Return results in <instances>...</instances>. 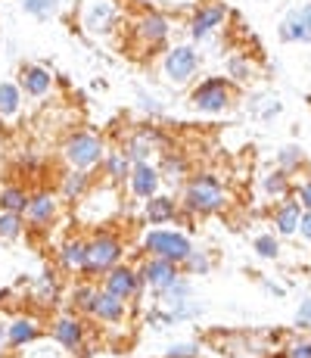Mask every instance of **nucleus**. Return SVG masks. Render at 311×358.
<instances>
[{"label": "nucleus", "mask_w": 311, "mask_h": 358, "mask_svg": "<svg viewBox=\"0 0 311 358\" xmlns=\"http://www.w3.org/2000/svg\"><path fill=\"white\" fill-rule=\"evenodd\" d=\"M197 72V53L190 47H175L165 60V78L171 84H184L190 75Z\"/></svg>", "instance_id": "nucleus-3"}, {"label": "nucleus", "mask_w": 311, "mask_h": 358, "mask_svg": "<svg viewBox=\"0 0 311 358\" xmlns=\"http://www.w3.org/2000/svg\"><path fill=\"white\" fill-rule=\"evenodd\" d=\"M56 339L66 346H78V339H82V327L75 324V321H60L56 324Z\"/></svg>", "instance_id": "nucleus-20"}, {"label": "nucleus", "mask_w": 311, "mask_h": 358, "mask_svg": "<svg viewBox=\"0 0 311 358\" xmlns=\"http://www.w3.org/2000/svg\"><path fill=\"white\" fill-rule=\"evenodd\" d=\"M302 234H305V237H311V215H305V218H302Z\"/></svg>", "instance_id": "nucleus-38"}, {"label": "nucleus", "mask_w": 311, "mask_h": 358, "mask_svg": "<svg viewBox=\"0 0 311 358\" xmlns=\"http://www.w3.org/2000/svg\"><path fill=\"white\" fill-rule=\"evenodd\" d=\"M143 277H147L149 284L169 287L171 281H175V268H171V262H169V259H156V262H149V265H147Z\"/></svg>", "instance_id": "nucleus-11"}, {"label": "nucleus", "mask_w": 311, "mask_h": 358, "mask_svg": "<svg viewBox=\"0 0 311 358\" xmlns=\"http://www.w3.org/2000/svg\"><path fill=\"white\" fill-rule=\"evenodd\" d=\"M53 200H50V196H38V200H32V203H28V215L34 218V222H47L50 215H53Z\"/></svg>", "instance_id": "nucleus-18"}, {"label": "nucleus", "mask_w": 311, "mask_h": 358, "mask_svg": "<svg viewBox=\"0 0 311 358\" xmlns=\"http://www.w3.org/2000/svg\"><path fill=\"white\" fill-rule=\"evenodd\" d=\"M32 337H34V324H32V321H16V324L10 327V343H16V346L28 343Z\"/></svg>", "instance_id": "nucleus-23"}, {"label": "nucleus", "mask_w": 311, "mask_h": 358, "mask_svg": "<svg viewBox=\"0 0 311 358\" xmlns=\"http://www.w3.org/2000/svg\"><path fill=\"white\" fill-rule=\"evenodd\" d=\"M308 321H311V299H305L302 311H299V324H308Z\"/></svg>", "instance_id": "nucleus-35"}, {"label": "nucleus", "mask_w": 311, "mask_h": 358, "mask_svg": "<svg viewBox=\"0 0 311 358\" xmlns=\"http://www.w3.org/2000/svg\"><path fill=\"white\" fill-rule=\"evenodd\" d=\"M66 156H69V163H75L78 169H88V165H94L100 159V141L90 134H75L66 143Z\"/></svg>", "instance_id": "nucleus-4"}, {"label": "nucleus", "mask_w": 311, "mask_h": 358, "mask_svg": "<svg viewBox=\"0 0 311 358\" xmlns=\"http://www.w3.org/2000/svg\"><path fill=\"white\" fill-rule=\"evenodd\" d=\"M165 175H169L171 184L181 181V175H184V159H169V163H165Z\"/></svg>", "instance_id": "nucleus-28"}, {"label": "nucleus", "mask_w": 311, "mask_h": 358, "mask_svg": "<svg viewBox=\"0 0 311 358\" xmlns=\"http://www.w3.org/2000/svg\"><path fill=\"white\" fill-rule=\"evenodd\" d=\"M112 16H115V10H112L109 0H94L90 10H88V16H84V25H88L94 34L109 32V28H112Z\"/></svg>", "instance_id": "nucleus-7"}, {"label": "nucleus", "mask_w": 311, "mask_h": 358, "mask_svg": "<svg viewBox=\"0 0 311 358\" xmlns=\"http://www.w3.org/2000/svg\"><path fill=\"white\" fill-rule=\"evenodd\" d=\"M60 10V0H25V13L32 16H53Z\"/></svg>", "instance_id": "nucleus-22"}, {"label": "nucleus", "mask_w": 311, "mask_h": 358, "mask_svg": "<svg viewBox=\"0 0 311 358\" xmlns=\"http://www.w3.org/2000/svg\"><path fill=\"white\" fill-rule=\"evenodd\" d=\"M66 262H69V265H88V246L69 243V246H66Z\"/></svg>", "instance_id": "nucleus-24"}, {"label": "nucleus", "mask_w": 311, "mask_h": 358, "mask_svg": "<svg viewBox=\"0 0 311 358\" xmlns=\"http://www.w3.org/2000/svg\"><path fill=\"white\" fill-rule=\"evenodd\" d=\"M16 109H19V91L13 84H0V112L13 115Z\"/></svg>", "instance_id": "nucleus-19"}, {"label": "nucleus", "mask_w": 311, "mask_h": 358, "mask_svg": "<svg viewBox=\"0 0 311 358\" xmlns=\"http://www.w3.org/2000/svg\"><path fill=\"white\" fill-rule=\"evenodd\" d=\"M147 250H153L159 259L177 262V259H190V240L184 234H171V230H153L147 237Z\"/></svg>", "instance_id": "nucleus-1"}, {"label": "nucleus", "mask_w": 311, "mask_h": 358, "mask_svg": "<svg viewBox=\"0 0 311 358\" xmlns=\"http://www.w3.org/2000/svg\"><path fill=\"white\" fill-rule=\"evenodd\" d=\"M106 287H109V293H112V296L125 299V296H128V293H134V287H137V277L131 274L128 268H119V271H112V274H109Z\"/></svg>", "instance_id": "nucleus-9"}, {"label": "nucleus", "mask_w": 311, "mask_h": 358, "mask_svg": "<svg viewBox=\"0 0 311 358\" xmlns=\"http://www.w3.org/2000/svg\"><path fill=\"white\" fill-rule=\"evenodd\" d=\"M94 311L100 318H106V321H119V318H122V302H119V296H112V293H103V296L94 299Z\"/></svg>", "instance_id": "nucleus-13"}, {"label": "nucleus", "mask_w": 311, "mask_h": 358, "mask_svg": "<svg viewBox=\"0 0 311 358\" xmlns=\"http://www.w3.org/2000/svg\"><path fill=\"white\" fill-rule=\"evenodd\" d=\"M221 19H224V7H221V3L199 10V16L193 19V38H203V34H206V32H212V28H215Z\"/></svg>", "instance_id": "nucleus-10"}, {"label": "nucleus", "mask_w": 311, "mask_h": 358, "mask_svg": "<svg viewBox=\"0 0 311 358\" xmlns=\"http://www.w3.org/2000/svg\"><path fill=\"white\" fill-rule=\"evenodd\" d=\"M125 169H128V163H125L122 156H112V159H109V175L112 178H125Z\"/></svg>", "instance_id": "nucleus-30"}, {"label": "nucleus", "mask_w": 311, "mask_h": 358, "mask_svg": "<svg viewBox=\"0 0 311 358\" xmlns=\"http://www.w3.org/2000/svg\"><path fill=\"white\" fill-rule=\"evenodd\" d=\"M305 16H308V19H311V7H308V10H305Z\"/></svg>", "instance_id": "nucleus-39"}, {"label": "nucleus", "mask_w": 311, "mask_h": 358, "mask_svg": "<svg viewBox=\"0 0 311 358\" xmlns=\"http://www.w3.org/2000/svg\"><path fill=\"white\" fill-rule=\"evenodd\" d=\"M165 32H169V25H165L162 16H147V19L140 22V38H143V41H149V44L162 41Z\"/></svg>", "instance_id": "nucleus-14"}, {"label": "nucleus", "mask_w": 311, "mask_h": 358, "mask_svg": "<svg viewBox=\"0 0 311 358\" xmlns=\"http://www.w3.org/2000/svg\"><path fill=\"white\" fill-rule=\"evenodd\" d=\"M22 84H25L28 94H44V91H50V75L44 69H25Z\"/></svg>", "instance_id": "nucleus-15"}, {"label": "nucleus", "mask_w": 311, "mask_h": 358, "mask_svg": "<svg viewBox=\"0 0 311 358\" xmlns=\"http://www.w3.org/2000/svg\"><path fill=\"white\" fill-rule=\"evenodd\" d=\"M249 112L256 115V119H271V115L280 112V100L274 94H262V97H256V103L249 106Z\"/></svg>", "instance_id": "nucleus-16"}, {"label": "nucleus", "mask_w": 311, "mask_h": 358, "mask_svg": "<svg viewBox=\"0 0 311 358\" xmlns=\"http://www.w3.org/2000/svg\"><path fill=\"white\" fill-rule=\"evenodd\" d=\"M147 212H149V222H165V218L175 215V203L165 200V196H156V200H149Z\"/></svg>", "instance_id": "nucleus-17"}, {"label": "nucleus", "mask_w": 311, "mask_h": 358, "mask_svg": "<svg viewBox=\"0 0 311 358\" xmlns=\"http://www.w3.org/2000/svg\"><path fill=\"white\" fill-rule=\"evenodd\" d=\"M190 265H193L197 271H206V268H209V262H206L203 256H190Z\"/></svg>", "instance_id": "nucleus-36"}, {"label": "nucleus", "mask_w": 311, "mask_h": 358, "mask_svg": "<svg viewBox=\"0 0 311 358\" xmlns=\"http://www.w3.org/2000/svg\"><path fill=\"white\" fill-rule=\"evenodd\" d=\"M193 106L203 109V112H218V109L227 106V88H224L221 78H212L203 88L193 94Z\"/></svg>", "instance_id": "nucleus-5"}, {"label": "nucleus", "mask_w": 311, "mask_h": 358, "mask_svg": "<svg viewBox=\"0 0 311 358\" xmlns=\"http://www.w3.org/2000/svg\"><path fill=\"white\" fill-rule=\"evenodd\" d=\"M0 234H3V237H16V234H19V218H16L13 212L0 215Z\"/></svg>", "instance_id": "nucleus-26"}, {"label": "nucleus", "mask_w": 311, "mask_h": 358, "mask_svg": "<svg viewBox=\"0 0 311 358\" xmlns=\"http://www.w3.org/2000/svg\"><path fill=\"white\" fill-rule=\"evenodd\" d=\"M286 41H311V19L302 13H290L284 22V32H280Z\"/></svg>", "instance_id": "nucleus-8"}, {"label": "nucleus", "mask_w": 311, "mask_h": 358, "mask_svg": "<svg viewBox=\"0 0 311 358\" xmlns=\"http://www.w3.org/2000/svg\"><path fill=\"white\" fill-rule=\"evenodd\" d=\"M256 250L262 252V256H277V240H274V237H258L256 240Z\"/></svg>", "instance_id": "nucleus-27"}, {"label": "nucleus", "mask_w": 311, "mask_h": 358, "mask_svg": "<svg viewBox=\"0 0 311 358\" xmlns=\"http://www.w3.org/2000/svg\"><path fill=\"white\" fill-rule=\"evenodd\" d=\"M187 203L193 206V209H218V206L224 203V196H221V187H218L215 178H197V181L190 184L187 190Z\"/></svg>", "instance_id": "nucleus-2"}, {"label": "nucleus", "mask_w": 311, "mask_h": 358, "mask_svg": "<svg viewBox=\"0 0 311 358\" xmlns=\"http://www.w3.org/2000/svg\"><path fill=\"white\" fill-rule=\"evenodd\" d=\"M0 203H3V209L19 212V209H25V196H22L19 190H7V193L0 196Z\"/></svg>", "instance_id": "nucleus-25"}, {"label": "nucleus", "mask_w": 311, "mask_h": 358, "mask_svg": "<svg viewBox=\"0 0 311 358\" xmlns=\"http://www.w3.org/2000/svg\"><path fill=\"white\" fill-rule=\"evenodd\" d=\"M82 190H84V175H72V178L66 181V193H69V196H78Z\"/></svg>", "instance_id": "nucleus-31"}, {"label": "nucleus", "mask_w": 311, "mask_h": 358, "mask_svg": "<svg viewBox=\"0 0 311 358\" xmlns=\"http://www.w3.org/2000/svg\"><path fill=\"white\" fill-rule=\"evenodd\" d=\"M264 187H268L271 193H284V187H286V184H284V175H271L268 181H264Z\"/></svg>", "instance_id": "nucleus-33"}, {"label": "nucleus", "mask_w": 311, "mask_h": 358, "mask_svg": "<svg viewBox=\"0 0 311 358\" xmlns=\"http://www.w3.org/2000/svg\"><path fill=\"white\" fill-rule=\"evenodd\" d=\"M302 159V150L299 147H284L280 150V165H296Z\"/></svg>", "instance_id": "nucleus-29"}, {"label": "nucleus", "mask_w": 311, "mask_h": 358, "mask_svg": "<svg viewBox=\"0 0 311 358\" xmlns=\"http://www.w3.org/2000/svg\"><path fill=\"white\" fill-rule=\"evenodd\" d=\"M302 203L311 209V184H305V187H302Z\"/></svg>", "instance_id": "nucleus-37"}, {"label": "nucleus", "mask_w": 311, "mask_h": 358, "mask_svg": "<svg viewBox=\"0 0 311 358\" xmlns=\"http://www.w3.org/2000/svg\"><path fill=\"white\" fill-rule=\"evenodd\" d=\"M193 352H199L197 349V346H171V349H169V358H190V355H193Z\"/></svg>", "instance_id": "nucleus-32"}, {"label": "nucleus", "mask_w": 311, "mask_h": 358, "mask_svg": "<svg viewBox=\"0 0 311 358\" xmlns=\"http://www.w3.org/2000/svg\"><path fill=\"white\" fill-rule=\"evenodd\" d=\"M134 193H140V196H153L156 193V184H159V178H156V171L149 169L147 163H140L134 169Z\"/></svg>", "instance_id": "nucleus-12"}, {"label": "nucleus", "mask_w": 311, "mask_h": 358, "mask_svg": "<svg viewBox=\"0 0 311 358\" xmlns=\"http://www.w3.org/2000/svg\"><path fill=\"white\" fill-rule=\"evenodd\" d=\"M290 358H311V343H302L290 352Z\"/></svg>", "instance_id": "nucleus-34"}, {"label": "nucleus", "mask_w": 311, "mask_h": 358, "mask_svg": "<svg viewBox=\"0 0 311 358\" xmlns=\"http://www.w3.org/2000/svg\"><path fill=\"white\" fill-rule=\"evenodd\" d=\"M119 256H122V252H119V243L109 240V237H103V240H97L94 246H88V265L90 268H109V265H115Z\"/></svg>", "instance_id": "nucleus-6"}, {"label": "nucleus", "mask_w": 311, "mask_h": 358, "mask_svg": "<svg viewBox=\"0 0 311 358\" xmlns=\"http://www.w3.org/2000/svg\"><path fill=\"white\" fill-rule=\"evenodd\" d=\"M277 228L284 230V234H293V230L299 228V206L296 203H290V206H284V209H280Z\"/></svg>", "instance_id": "nucleus-21"}]
</instances>
